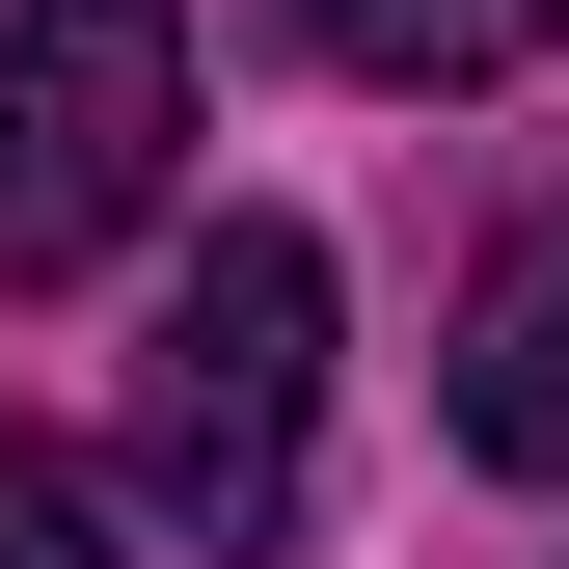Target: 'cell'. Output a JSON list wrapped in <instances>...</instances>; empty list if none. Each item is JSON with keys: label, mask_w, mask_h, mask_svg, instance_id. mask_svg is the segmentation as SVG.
Instances as JSON below:
<instances>
[{"label": "cell", "mask_w": 569, "mask_h": 569, "mask_svg": "<svg viewBox=\"0 0 569 569\" xmlns=\"http://www.w3.org/2000/svg\"><path fill=\"white\" fill-rule=\"evenodd\" d=\"M0 569H136V516H109V461H54L28 407H0Z\"/></svg>", "instance_id": "5b68a950"}, {"label": "cell", "mask_w": 569, "mask_h": 569, "mask_svg": "<svg viewBox=\"0 0 569 569\" xmlns=\"http://www.w3.org/2000/svg\"><path fill=\"white\" fill-rule=\"evenodd\" d=\"M136 488H163V542H218V569L299 542V488H326V244L299 218L190 244L163 352H136Z\"/></svg>", "instance_id": "6da1fadb"}, {"label": "cell", "mask_w": 569, "mask_h": 569, "mask_svg": "<svg viewBox=\"0 0 569 569\" xmlns=\"http://www.w3.org/2000/svg\"><path fill=\"white\" fill-rule=\"evenodd\" d=\"M435 407H461V461H488V488H569V218L461 299V380H435Z\"/></svg>", "instance_id": "3957f363"}, {"label": "cell", "mask_w": 569, "mask_h": 569, "mask_svg": "<svg viewBox=\"0 0 569 569\" xmlns=\"http://www.w3.org/2000/svg\"><path fill=\"white\" fill-rule=\"evenodd\" d=\"M190 163V28L163 0H0V271H109Z\"/></svg>", "instance_id": "7a4b0ae2"}, {"label": "cell", "mask_w": 569, "mask_h": 569, "mask_svg": "<svg viewBox=\"0 0 569 569\" xmlns=\"http://www.w3.org/2000/svg\"><path fill=\"white\" fill-rule=\"evenodd\" d=\"M542 28H569V0H326V54H352V82H516Z\"/></svg>", "instance_id": "277c9868"}]
</instances>
